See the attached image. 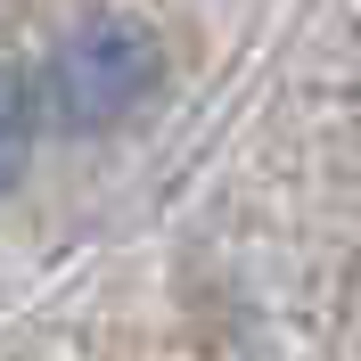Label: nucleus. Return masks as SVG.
Returning <instances> with one entry per match:
<instances>
[{"label":"nucleus","instance_id":"1","mask_svg":"<svg viewBox=\"0 0 361 361\" xmlns=\"http://www.w3.org/2000/svg\"><path fill=\"white\" fill-rule=\"evenodd\" d=\"M148 74H157V49H148V33H140L132 17H90L82 33L58 49L49 99H58V115L82 132V123H115V115L148 90Z\"/></svg>","mask_w":361,"mask_h":361},{"label":"nucleus","instance_id":"2","mask_svg":"<svg viewBox=\"0 0 361 361\" xmlns=\"http://www.w3.org/2000/svg\"><path fill=\"white\" fill-rule=\"evenodd\" d=\"M25 173V90L0 74V189Z\"/></svg>","mask_w":361,"mask_h":361}]
</instances>
